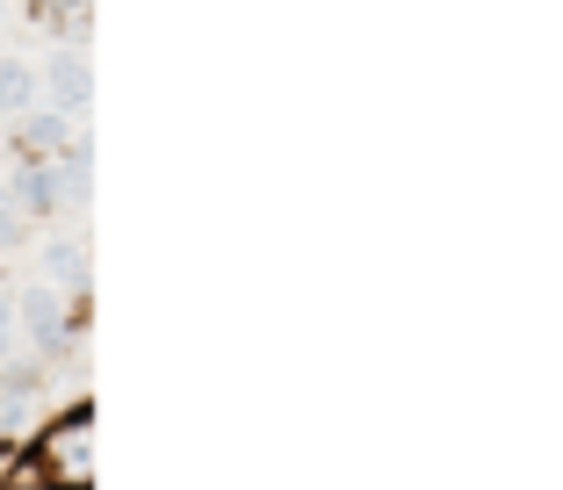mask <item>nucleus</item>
Wrapping results in <instances>:
<instances>
[{
    "mask_svg": "<svg viewBox=\"0 0 563 490\" xmlns=\"http://www.w3.org/2000/svg\"><path fill=\"white\" fill-rule=\"evenodd\" d=\"M15 455L30 461L51 490H95V411H87V397H73L66 411L36 419Z\"/></svg>",
    "mask_w": 563,
    "mask_h": 490,
    "instance_id": "f257e3e1",
    "label": "nucleus"
},
{
    "mask_svg": "<svg viewBox=\"0 0 563 490\" xmlns=\"http://www.w3.org/2000/svg\"><path fill=\"white\" fill-rule=\"evenodd\" d=\"M44 80V101L66 115H87V94H95V73H87V44H51V58L36 66Z\"/></svg>",
    "mask_w": 563,
    "mask_h": 490,
    "instance_id": "f03ea898",
    "label": "nucleus"
},
{
    "mask_svg": "<svg viewBox=\"0 0 563 490\" xmlns=\"http://www.w3.org/2000/svg\"><path fill=\"white\" fill-rule=\"evenodd\" d=\"M15 145H22V159H36V166L58 159V152L73 145V115H66V109H51V101H36V109L15 123Z\"/></svg>",
    "mask_w": 563,
    "mask_h": 490,
    "instance_id": "7ed1b4c3",
    "label": "nucleus"
},
{
    "mask_svg": "<svg viewBox=\"0 0 563 490\" xmlns=\"http://www.w3.org/2000/svg\"><path fill=\"white\" fill-rule=\"evenodd\" d=\"M44 101V80L22 51H0V123H22V115Z\"/></svg>",
    "mask_w": 563,
    "mask_h": 490,
    "instance_id": "20e7f679",
    "label": "nucleus"
},
{
    "mask_svg": "<svg viewBox=\"0 0 563 490\" xmlns=\"http://www.w3.org/2000/svg\"><path fill=\"white\" fill-rule=\"evenodd\" d=\"M15 354V289H0V360Z\"/></svg>",
    "mask_w": 563,
    "mask_h": 490,
    "instance_id": "39448f33",
    "label": "nucleus"
}]
</instances>
